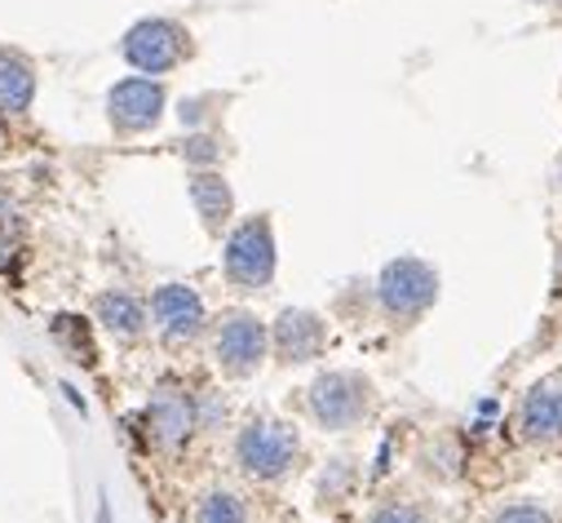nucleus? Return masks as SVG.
<instances>
[{"label": "nucleus", "instance_id": "1", "mask_svg": "<svg viewBox=\"0 0 562 523\" xmlns=\"http://www.w3.org/2000/svg\"><path fill=\"white\" fill-rule=\"evenodd\" d=\"M274 267H279V253H274V226H270V218H266V213L244 218V222L226 235V248H222L226 285L239 289V293L270 289Z\"/></svg>", "mask_w": 562, "mask_h": 523}, {"label": "nucleus", "instance_id": "2", "mask_svg": "<svg viewBox=\"0 0 562 523\" xmlns=\"http://www.w3.org/2000/svg\"><path fill=\"white\" fill-rule=\"evenodd\" d=\"M297 453H302L297 431L289 422H274V418H252L235 435V466L257 483L284 479L297 466Z\"/></svg>", "mask_w": 562, "mask_h": 523}, {"label": "nucleus", "instance_id": "3", "mask_svg": "<svg viewBox=\"0 0 562 523\" xmlns=\"http://www.w3.org/2000/svg\"><path fill=\"white\" fill-rule=\"evenodd\" d=\"M439 298V271L420 257H394L376 276V302L394 324L420 320Z\"/></svg>", "mask_w": 562, "mask_h": 523}, {"label": "nucleus", "instance_id": "4", "mask_svg": "<svg viewBox=\"0 0 562 523\" xmlns=\"http://www.w3.org/2000/svg\"><path fill=\"white\" fill-rule=\"evenodd\" d=\"M306 409H311L319 431H355L372 413V381L363 372H350V368L319 372L311 381Z\"/></svg>", "mask_w": 562, "mask_h": 523}, {"label": "nucleus", "instance_id": "5", "mask_svg": "<svg viewBox=\"0 0 562 523\" xmlns=\"http://www.w3.org/2000/svg\"><path fill=\"white\" fill-rule=\"evenodd\" d=\"M120 54L128 67L137 71H147V76H165L173 71L187 54H191V36L182 23L173 19H143V23H133L120 41Z\"/></svg>", "mask_w": 562, "mask_h": 523}, {"label": "nucleus", "instance_id": "6", "mask_svg": "<svg viewBox=\"0 0 562 523\" xmlns=\"http://www.w3.org/2000/svg\"><path fill=\"white\" fill-rule=\"evenodd\" d=\"M266 350H270V329L252 311L222 315V324L213 333V359L226 377H252L266 364Z\"/></svg>", "mask_w": 562, "mask_h": 523}, {"label": "nucleus", "instance_id": "7", "mask_svg": "<svg viewBox=\"0 0 562 523\" xmlns=\"http://www.w3.org/2000/svg\"><path fill=\"white\" fill-rule=\"evenodd\" d=\"M165 85L151 76H128L106 93V120L115 134H147L165 115Z\"/></svg>", "mask_w": 562, "mask_h": 523}, {"label": "nucleus", "instance_id": "8", "mask_svg": "<svg viewBox=\"0 0 562 523\" xmlns=\"http://www.w3.org/2000/svg\"><path fill=\"white\" fill-rule=\"evenodd\" d=\"M151 324L160 329L165 342H195L209 324V311H204V298L191 289V285H160L151 293Z\"/></svg>", "mask_w": 562, "mask_h": 523}, {"label": "nucleus", "instance_id": "9", "mask_svg": "<svg viewBox=\"0 0 562 523\" xmlns=\"http://www.w3.org/2000/svg\"><path fill=\"white\" fill-rule=\"evenodd\" d=\"M518 435L531 444L562 439V377H540L518 404Z\"/></svg>", "mask_w": 562, "mask_h": 523}, {"label": "nucleus", "instance_id": "10", "mask_svg": "<svg viewBox=\"0 0 562 523\" xmlns=\"http://www.w3.org/2000/svg\"><path fill=\"white\" fill-rule=\"evenodd\" d=\"M270 346L284 364H311L328 346V324L315 311H284L270 329Z\"/></svg>", "mask_w": 562, "mask_h": 523}, {"label": "nucleus", "instance_id": "11", "mask_svg": "<svg viewBox=\"0 0 562 523\" xmlns=\"http://www.w3.org/2000/svg\"><path fill=\"white\" fill-rule=\"evenodd\" d=\"M195 426H200L195 400L178 386H160L151 396V404H147V431L156 435V444L160 448H182Z\"/></svg>", "mask_w": 562, "mask_h": 523}, {"label": "nucleus", "instance_id": "12", "mask_svg": "<svg viewBox=\"0 0 562 523\" xmlns=\"http://www.w3.org/2000/svg\"><path fill=\"white\" fill-rule=\"evenodd\" d=\"M187 191H191V204H195L204 231L209 235H222L231 226V213H235V191L226 187V178L217 169H195L191 182H187Z\"/></svg>", "mask_w": 562, "mask_h": 523}, {"label": "nucleus", "instance_id": "13", "mask_svg": "<svg viewBox=\"0 0 562 523\" xmlns=\"http://www.w3.org/2000/svg\"><path fill=\"white\" fill-rule=\"evenodd\" d=\"M93 315H98V324H102L106 333H115V337H143V329H147V307L137 302L133 293H124V289L98 293V298H93Z\"/></svg>", "mask_w": 562, "mask_h": 523}, {"label": "nucleus", "instance_id": "14", "mask_svg": "<svg viewBox=\"0 0 562 523\" xmlns=\"http://www.w3.org/2000/svg\"><path fill=\"white\" fill-rule=\"evenodd\" d=\"M32 98H36V67L14 49H0V111L23 115Z\"/></svg>", "mask_w": 562, "mask_h": 523}, {"label": "nucleus", "instance_id": "15", "mask_svg": "<svg viewBox=\"0 0 562 523\" xmlns=\"http://www.w3.org/2000/svg\"><path fill=\"white\" fill-rule=\"evenodd\" d=\"M248 501L231 488H209L195 505V523H248Z\"/></svg>", "mask_w": 562, "mask_h": 523}, {"label": "nucleus", "instance_id": "16", "mask_svg": "<svg viewBox=\"0 0 562 523\" xmlns=\"http://www.w3.org/2000/svg\"><path fill=\"white\" fill-rule=\"evenodd\" d=\"M54 333L76 350V359L98 364V350H93V342H89V333H85V324H80L76 315H58V320H54Z\"/></svg>", "mask_w": 562, "mask_h": 523}, {"label": "nucleus", "instance_id": "17", "mask_svg": "<svg viewBox=\"0 0 562 523\" xmlns=\"http://www.w3.org/2000/svg\"><path fill=\"white\" fill-rule=\"evenodd\" d=\"M182 156H187L191 165H200V169H213V165L222 160V147H217V138H209V134H191L187 147H182Z\"/></svg>", "mask_w": 562, "mask_h": 523}, {"label": "nucleus", "instance_id": "18", "mask_svg": "<svg viewBox=\"0 0 562 523\" xmlns=\"http://www.w3.org/2000/svg\"><path fill=\"white\" fill-rule=\"evenodd\" d=\"M368 523H430V514L420 510V505H407V501H390V505L372 510Z\"/></svg>", "mask_w": 562, "mask_h": 523}, {"label": "nucleus", "instance_id": "19", "mask_svg": "<svg viewBox=\"0 0 562 523\" xmlns=\"http://www.w3.org/2000/svg\"><path fill=\"white\" fill-rule=\"evenodd\" d=\"M492 523H553V519H549V510H540V505H531V501H514V505L496 510Z\"/></svg>", "mask_w": 562, "mask_h": 523}]
</instances>
